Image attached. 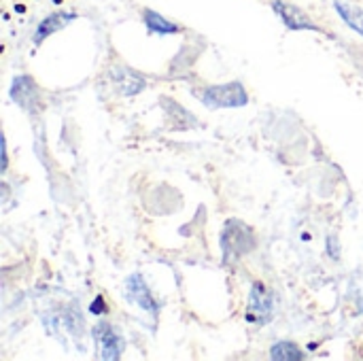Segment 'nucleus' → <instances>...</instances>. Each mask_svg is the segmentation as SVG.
<instances>
[{
	"mask_svg": "<svg viewBox=\"0 0 363 361\" xmlns=\"http://www.w3.org/2000/svg\"><path fill=\"white\" fill-rule=\"evenodd\" d=\"M221 249H223L225 262L247 255L251 249H255V238H253L251 228H247L242 221H236V219L228 221L221 234Z\"/></svg>",
	"mask_w": 363,
	"mask_h": 361,
	"instance_id": "obj_1",
	"label": "nucleus"
},
{
	"mask_svg": "<svg viewBox=\"0 0 363 361\" xmlns=\"http://www.w3.org/2000/svg\"><path fill=\"white\" fill-rule=\"evenodd\" d=\"M74 19V15H68V13H53V15H49L47 19H43L40 21V26H38V30H36V43H40L45 36H49L51 32H57L60 28H64L66 23H70Z\"/></svg>",
	"mask_w": 363,
	"mask_h": 361,
	"instance_id": "obj_9",
	"label": "nucleus"
},
{
	"mask_svg": "<svg viewBox=\"0 0 363 361\" xmlns=\"http://www.w3.org/2000/svg\"><path fill=\"white\" fill-rule=\"evenodd\" d=\"M270 357L272 360H281V361H298L304 360V353L294 345V343H277L272 349H270Z\"/></svg>",
	"mask_w": 363,
	"mask_h": 361,
	"instance_id": "obj_11",
	"label": "nucleus"
},
{
	"mask_svg": "<svg viewBox=\"0 0 363 361\" xmlns=\"http://www.w3.org/2000/svg\"><path fill=\"white\" fill-rule=\"evenodd\" d=\"M274 11L281 15V19L285 21V26L291 28V30H319L308 19V15L304 11H300L298 6H294V4H287L283 0H274Z\"/></svg>",
	"mask_w": 363,
	"mask_h": 361,
	"instance_id": "obj_4",
	"label": "nucleus"
},
{
	"mask_svg": "<svg viewBox=\"0 0 363 361\" xmlns=\"http://www.w3.org/2000/svg\"><path fill=\"white\" fill-rule=\"evenodd\" d=\"M2 170H6V147H4V140H2Z\"/></svg>",
	"mask_w": 363,
	"mask_h": 361,
	"instance_id": "obj_14",
	"label": "nucleus"
},
{
	"mask_svg": "<svg viewBox=\"0 0 363 361\" xmlns=\"http://www.w3.org/2000/svg\"><path fill=\"white\" fill-rule=\"evenodd\" d=\"M100 311H104V302H102V298H98V302L91 306V313H100Z\"/></svg>",
	"mask_w": 363,
	"mask_h": 361,
	"instance_id": "obj_13",
	"label": "nucleus"
},
{
	"mask_svg": "<svg viewBox=\"0 0 363 361\" xmlns=\"http://www.w3.org/2000/svg\"><path fill=\"white\" fill-rule=\"evenodd\" d=\"M128 294H130L132 302H136L140 309H145V311H149V313H153V315L157 313V304H155V300H153V294L149 291V287H147V283L143 281V277L134 274V277L128 279Z\"/></svg>",
	"mask_w": 363,
	"mask_h": 361,
	"instance_id": "obj_7",
	"label": "nucleus"
},
{
	"mask_svg": "<svg viewBox=\"0 0 363 361\" xmlns=\"http://www.w3.org/2000/svg\"><path fill=\"white\" fill-rule=\"evenodd\" d=\"M270 311H272L270 296L266 294L262 283H255L253 291H251V302H249V321H253V319L268 321L270 319Z\"/></svg>",
	"mask_w": 363,
	"mask_h": 361,
	"instance_id": "obj_8",
	"label": "nucleus"
},
{
	"mask_svg": "<svg viewBox=\"0 0 363 361\" xmlns=\"http://www.w3.org/2000/svg\"><path fill=\"white\" fill-rule=\"evenodd\" d=\"M94 340H96V347H98V355L102 360H119L121 357V351H123V340L119 338V334L106 323H98L94 328Z\"/></svg>",
	"mask_w": 363,
	"mask_h": 361,
	"instance_id": "obj_3",
	"label": "nucleus"
},
{
	"mask_svg": "<svg viewBox=\"0 0 363 361\" xmlns=\"http://www.w3.org/2000/svg\"><path fill=\"white\" fill-rule=\"evenodd\" d=\"M145 23H147V28H149L151 32H157V34H172V32L179 30L174 23H170L168 19H164V17H162L160 13H155V11H147V13H145Z\"/></svg>",
	"mask_w": 363,
	"mask_h": 361,
	"instance_id": "obj_12",
	"label": "nucleus"
},
{
	"mask_svg": "<svg viewBox=\"0 0 363 361\" xmlns=\"http://www.w3.org/2000/svg\"><path fill=\"white\" fill-rule=\"evenodd\" d=\"M11 96L19 106L28 109V111H34V104L38 100V89H36V85H34V81L30 77H17L13 81Z\"/></svg>",
	"mask_w": 363,
	"mask_h": 361,
	"instance_id": "obj_6",
	"label": "nucleus"
},
{
	"mask_svg": "<svg viewBox=\"0 0 363 361\" xmlns=\"http://www.w3.org/2000/svg\"><path fill=\"white\" fill-rule=\"evenodd\" d=\"M196 94L211 109H236V106H245L249 100L245 87L238 81L225 83V85H213Z\"/></svg>",
	"mask_w": 363,
	"mask_h": 361,
	"instance_id": "obj_2",
	"label": "nucleus"
},
{
	"mask_svg": "<svg viewBox=\"0 0 363 361\" xmlns=\"http://www.w3.org/2000/svg\"><path fill=\"white\" fill-rule=\"evenodd\" d=\"M111 79L117 85L119 94H123V96H134V94L143 91V87H145V79L125 66H115L111 70Z\"/></svg>",
	"mask_w": 363,
	"mask_h": 361,
	"instance_id": "obj_5",
	"label": "nucleus"
},
{
	"mask_svg": "<svg viewBox=\"0 0 363 361\" xmlns=\"http://www.w3.org/2000/svg\"><path fill=\"white\" fill-rule=\"evenodd\" d=\"M336 11L340 13V17H342L355 32H359L363 36V9H359V6H351V4H347V2L336 0Z\"/></svg>",
	"mask_w": 363,
	"mask_h": 361,
	"instance_id": "obj_10",
	"label": "nucleus"
}]
</instances>
